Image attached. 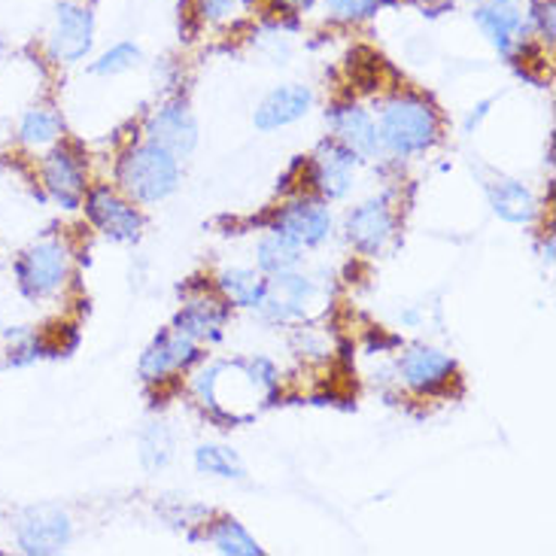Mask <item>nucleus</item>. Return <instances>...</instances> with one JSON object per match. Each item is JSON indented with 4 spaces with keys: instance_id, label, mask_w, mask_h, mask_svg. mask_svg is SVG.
I'll return each mask as SVG.
<instances>
[{
    "instance_id": "4468645a",
    "label": "nucleus",
    "mask_w": 556,
    "mask_h": 556,
    "mask_svg": "<svg viewBox=\"0 0 556 556\" xmlns=\"http://www.w3.org/2000/svg\"><path fill=\"white\" fill-rule=\"evenodd\" d=\"M43 182L61 207L76 211L86 195V170L71 150H52L43 162Z\"/></svg>"
},
{
    "instance_id": "7c9ffc66",
    "label": "nucleus",
    "mask_w": 556,
    "mask_h": 556,
    "mask_svg": "<svg viewBox=\"0 0 556 556\" xmlns=\"http://www.w3.org/2000/svg\"><path fill=\"white\" fill-rule=\"evenodd\" d=\"M490 106H493V101H483V104H478L475 110H471V116L466 119V135H471L478 125H481V119L490 113Z\"/></svg>"
},
{
    "instance_id": "72a5a7b5",
    "label": "nucleus",
    "mask_w": 556,
    "mask_h": 556,
    "mask_svg": "<svg viewBox=\"0 0 556 556\" xmlns=\"http://www.w3.org/2000/svg\"><path fill=\"white\" fill-rule=\"evenodd\" d=\"M483 3H514V0H483Z\"/></svg>"
},
{
    "instance_id": "39448f33",
    "label": "nucleus",
    "mask_w": 556,
    "mask_h": 556,
    "mask_svg": "<svg viewBox=\"0 0 556 556\" xmlns=\"http://www.w3.org/2000/svg\"><path fill=\"white\" fill-rule=\"evenodd\" d=\"M94 40V18L89 7L64 0L55 13V28L49 37V55L61 64H74L86 59Z\"/></svg>"
},
{
    "instance_id": "f8f14e48",
    "label": "nucleus",
    "mask_w": 556,
    "mask_h": 556,
    "mask_svg": "<svg viewBox=\"0 0 556 556\" xmlns=\"http://www.w3.org/2000/svg\"><path fill=\"white\" fill-rule=\"evenodd\" d=\"M314 299V283L301 274L283 271L274 274V280H268V292L258 311H265L268 319L274 323H289V319H301L307 304Z\"/></svg>"
},
{
    "instance_id": "6ab92c4d",
    "label": "nucleus",
    "mask_w": 556,
    "mask_h": 556,
    "mask_svg": "<svg viewBox=\"0 0 556 556\" xmlns=\"http://www.w3.org/2000/svg\"><path fill=\"white\" fill-rule=\"evenodd\" d=\"M486 192H490V204H493L496 216L505 219V223L520 226V223H529L535 216V198H532V192L523 182L502 177V180L490 182Z\"/></svg>"
},
{
    "instance_id": "423d86ee",
    "label": "nucleus",
    "mask_w": 556,
    "mask_h": 556,
    "mask_svg": "<svg viewBox=\"0 0 556 556\" xmlns=\"http://www.w3.org/2000/svg\"><path fill=\"white\" fill-rule=\"evenodd\" d=\"M198 359V341L182 331H162L140 356V377L147 383H162Z\"/></svg>"
},
{
    "instance_id": "b1692460",
    "label": "nucleus",
    "mask_w": 556,
    "mask_h": 556,
    "mask_svg": "<svg viewBox=\"0 0 556 556\" xmlns=\"http://www.w3.org/2000/svg\"><path fill=\"white\" fill-rule=\"evenodd\" d=\"M174 456V438L162 422H150L140 435V463L147 471H159L165 468Z\"/></svg>"
},
{
    "instance_id": "412c9836",
    "label": "nucleus",
    "mask_w": 556,
    "mask_h": 556,
    "mask_svg": "<svg viewBox=\"0 0 556 556\" xmlns=\"http://www.w3.org/2000/svg\"><path fill=\"white\" fill-rule=\"evenodd\" d=\"M258 268L265 274H283L292 271L301 262V247L292 238H286L280 231H271L258 241L256 250Z\"/></svg>"
},
{
    "instance_id": "2f4dec72",
    "label": "nucleus",
    "mask_w": 556,
    "mask_h": 556,
    "mask_svg": "<svg viewBox=\"0 0 556 556\" xmlns=\"http://www.w3.org/2000/svg\"><path fill=\"white\" fill-rule=\"evenodd\" d=\"M420 7L429 15H438V13H444L447 7H453V0H420Z\"/></svg>"
},
{
    "instance_id": "aec40b11",
    "label": "nucleus",
    "mask_w": 556,
    "mask_h": 556,
    "mask_svg": "<svg viewBox=\"0 0 556 556\" xmlns=\"http://www.w3.org/2000/svg\"><path fill=\"white\" fill-rule=\"evenodd\" d=\"M219 292L238 307H262L268 280L258 277L256 271H247V268H231V271L219 274Z\"/></svg>"
},
{
    "instance_id": "4be33fe9",
    "label": "nucleus",
    "mask_w": 556,
    "mask_h": 556,
    "mask_svg": "<svg viewBox=\"0 0 556 556\" xmlns=\"http://www.w3.org/2000/svg\"><path fill=\"white\" fill-rule=\"evenodd\" d=\"M207 535H211L213 547L226 556H262L265 554V551L258 547L256 539H253V535H250V532H247V529H243L238 520H231V517L219 520V523H213Z\"/></svg>"
},
{
    "instance_id": "bb28decb",
    "label": "nucleus",
    "mask_w": 556,
    "mask_h": 556,
    "mask_svg": "<svg viewBox=\"0 0 556 556\" xmlns=\"http://www.w3.org/2000/svg\"><path fill=\"white\" fill-rule=\"evenodd\" d=\"M37 356H43V341L28 329L10 331V350H7V359L10 365H28Z\"/></svg>"
},
{
    "instance_id": "a878e982",
    "label": "nucleus",
    "mask_w": 556,
    "mask_h": 556,
    "mask_svg": "<svg viewBox=\"0 0 556 556\" xmlns=\"http://www.w3.org/2000/svg\"><path fill=\"white\" fill-rule=\"evenodd\" d=\"M137 61H140V49L135 43H116L110 52H104L101 59L91 64V74L98 76H116L131 71Z\"/></svg>"
},
{
    "instance_id": "0eeeda50",
    "label": "nucleus",
    "mask_w": 556,
    "mask_h": 556,
    "mask_svg": "<svg viewBox=\"0 0 556 556\" xmlns=\"http://www.w3.org/2000/svg\"><path fill=\"white\" fill-rule=\"evenodd\" d=\"M86 213L110 241H137L140 238V228H143L140 213L128 201H122L116 192H110L106 186L91 189L86 198Z\"/></svg>"
},
{
    "instance_id": "f257e3e1",
    "label": "nucleus",
    "mask_w": 556,
    "mask_h": 556,
    "mask_svg": "<svg viewBox=\"0 0 556 556\" xmlns=\"http://www.w3.org/2000/svg\"><path fill=\"white\" fill-rule=\"evenodd\" d=\"M377 135H380V147H387L395 155H417L432 150L438 140L435 106L417 94H399L383 106Z\"/></svg>"
},
{
    "instance_id": "f3484780",
    "label": "nucleus",
    "mask_w": 556,
    "mask_h": 556,
    "mask_svg": "<svg viewBox=\"0 0 556 556\" xmlns=\"http://www.w3.org/2000/svg\"><path fill=\"white\" fill-rule=\"evenodd\" d=\"M475 22L502 55H511L523 30V15L514 3H483L475 10Z\"/></svg>"
},
{
    "instance_id": "473e14b6",
    "label": "nucleus",
    "mask_w": 556,
    "mask_h": 556,
    "mask_svg": "<svg viewBox=\"0 0 556 556\" xmlns=\"http://www.w3.org/2000/svg\"><path fill=\"white\" fill-rule=\"evenodd\" d=\"M286 3H292V7H311L314 0H286Z\"/></svg>"
},
{
    "instance_id": "6e6552de",
    "label": "nucleus",
    "mask_w": 556,
    "mask_h": 556,
    "mask_svg": "<svg viewBox=\"0 0 556 556\" xmlns=\"http://www.w3.org/2000/svg\"><path fill=\"white\" fill-rule=\"evenodd\" d=\"M395 231V216H392L387 198L365 201L362 207L346 216V241L353 243L365 256H377Z\"/></svg>"
},
{
    "instance_id": "a211bd4d",
    "label": "nucleus",
    "mask_w": 556,
    "mask_h": 556,
    "mask_svg": "<svg viewBox=\"0 0 556 556\" xmlns=\"http://www.w3.org/2000/svg\"><path fill=\"white\" fill-rule=\"evenodd\" d=\"M226 319L228 307L223 301L201 295V299L189 301L180 314H177L174 329L189 334V338H195V341H207V338H219V329L226 326Z\"/></svg>"
},
{
    "instance_id": "1a4fd4ad",
    "label": "nucleus",
    "mask_w": 556,
    "mask_h": 556,
    "mask_svg": "<svg viewBox=\"0 0 556 556\" xmlns=\"http://www.w3.org/2000/svg\"><path fill=\"white\" fill-rule=\"evenodd\" d=\"M399 375L414 392H438L456 375V362L435 346H410L399 362Z\"/></svg>"
},
{
    "instance_id": "9b49d317",
    "label": "nucleus",
    "mask_w": 556,
    "mask_h": 556,
    "mask_svg": "<svg viewBox=\"0 0 556 556\" xmlns=\"http://www.w3.org/2000/svg\"><path fill=\"white\" fill-rule=\"evenodd\" d=\"M356 162H359L356 152H350L346 147H341L338 140H326V143L319 147V152H316L311 180H314L316 189L329 198V201H338V198H344L346 192H350V186H353Z\"/></svg>"
},
{
    "instance_id": "393cba45",
    "label": "nucleus",
    "mask_w": 556,
    "mask_h": 556,
    "mask_svg": "<svg viewBox=\"0 0 556 556\" xmlns=\"http://www.w3.org/2000/svg\"><path fill=\"white\" fill-rule=\"evenodd\" d=\"M18 135L28 147H49L61 135V119L52 110H28L18 125Z\"/></svg>"
},
{
    "instance_id": "7ed1b4c3",
    "label": "nucleus",
    "mask_w": 556,
    "mask_h": 556,
    "mask_svg": "<svg viewBox=\"0 0 556 556\" xmlns=\"http://www.w3.org/2000/svg\"><path fill=\"white\" fill-rule=\"evenodd\" d=\"M74 539V523L71 517L55 508V505H37L18 517L15 527V542L22 554L28 556H52L61 554Z\"/></svg>"
},
{
    "instance_id": "f704fd0d",
    "label": "nucleus",
    "mask_w": 556,
    "mask_h": 556,
    "mask_svg": "<svg viewBox=\"0 0 556 556\" xmlns=\"http://www.w3.org/2000/svg\"><path fill=\"white\" fill-rule=\"evenodd\" d=\"M0 55H3V37H0Z\"/></svg>"
},
{
    "instance_id": "2eb2a0df",
    "label": "nucleus",
    "mask_w": 556,
    "mask_h": 556,
    "mask_svg": "<svg viewBox=\"0 0 556 556\" xmlns=\"http://www.w3.org/2000/svg\"><path fill=\"white\" fill-rule=\"evenodd\" d=\"M329 125L334 131V140L350 152H356L359 159H371L380 152V135H377L375 119L356 104L334 106L329 113Z\"/></svg>"
},
{
    "instance_id": "9d476101",
    "label": "nucleus",
    "mask_w": 556,
    "mask_h": 556,
    "mask_svg": "<svg viewBox=\"0 0 556 556\" xmlns=\"http://www.w3.org/2000/svg\"><path fill=\"white\" fill-rule=\"evenodd\" d=\"M147 135L152 143H162L165 150H170L177 159L189 155L198 143V125L195 116L189 113L186 101H167L147 125Z\"/></svg>"
},
{
    "instance_id": "f03ea898",
    "label": "nucleus",
    "mask_w": 556,
    "mask_h": 556,
    "mask_svg": "<svg viewBox=\"0 0 556 556\" xmlns=\"http://www.w3.org/2000/svg\"><path fill=\"white\" fill-rule=\"evenodd\" d=\"M119 182L128 195L140 204H155L165 201L177 182H180V165L177 155L165 150L162 143H140L122 159Z\"/></svg>"
},
{
    "instance_id": "5701e85b",
    "label": "nucleus",
    "mask_w": 556,
    "mask_h": 556,
    "mask_svg": "<svg viewBox=\"0 0 556 556\" xmlns=\"http://www.w3.org/2000/svg\"><path fill=\"white\" fill-rule=\"evenodd\" d=\"M195 466L201 475L235 478V481L247 478V468H243L241 456L231 451V447H223V444H201L195 451Z\"/></svg>"
},
{
    "instance_id": "c85d7f7f",
    "label": "nucleus",
    "mask_w": 556,
    "mask_h": 556,
    "mask_svg": "<svg viewBox=\"0 0 556 556\" xmlns=\"http://www.w3.org/2000/svg\"><path fill=\"white\" fill-rule=\"evenodd\" d=\"M529 22L535 25V30L542 34L547 43L554 40V3H535L532 13H529Z\"/></svg>"
},
{
    "instance_id": "c756f323",
    "label": "nucleus",
    "mask_w": 556,
    "mask_h": 556,
    "mask_svg": "<svg viewBox=\"0 0 556 556\" xmlns=\"http://www.w3.org/2000/svg\"><path fill=\"white\" fill-rule=\"evenodd\" d=\"M201 3V13L207 18H226L235 10V0H198Z\"/></svg>"
},
{
    "instance_id": "cd10ccee",
    "label": "nucleus",
    "mask_w": 556,
    "mask_h": 556,
    "mask_svg": "<svg viewBox=\"0 0 556 556\" xmlns=\"http://www.w3.org/2000/svg\"><path fill=\"white\" fill-rule=\"evenodd\" d=\"M331 18L338 22H362L368 15L377 13L380 0H323Z\"/></svg>"
},
{
    "instance_id": "dca6fc26",
    "label": "nucleus",
    "mask_w": 556,
    "mask_h": 556,
    "mask_svg": "<svg viewBox=\"0 0 556 556\" xmlns=\"http://www.w3.org/2000/svg\"><path fill=\"white\" fill-rule=\"evenodd\" d=\"M311 106H314V91L307 86H280L258 104L253 122L258 131H277V128L304 119L311 113Z\"/></svg>"
},
{
    "instance_id": "ddd939ff",
    "label": "nucleus",
    "mask_w": 556,
    "mask_h": 556,
    "mask_svg": "<svg viewBox=\"0 0 556 556\" xmlns=\"http://www.w3.org/2000/svg\"><path fill=\"white\" fill-rule=\"evenodd\" d=\"M274 231L299 243V247H316L331 235V213L319 201H295L277 213Z\"/></svg>"
},
{
    "instance_id": "20e7f679",
    "label": "nucleus",
    "mask_w": 556,
    "mask_h": 556,
    "mask_svg": "<svg viewBox=\"0 0 556 556\" xmlns=\"http://www.w3.org/2000/svg\"><path fill=\"white\" fill-rule=\"evenodd\" d=\"M15 277L28 299H46L59 292L67 277V253L59 241H37L15 262Z\"/></svg>"
}]
</instances>
